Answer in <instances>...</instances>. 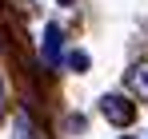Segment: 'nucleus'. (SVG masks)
I'll list each match as a JSON object with an SVG mask.
<instances>
[{
	"label": "nucleus",
	"mask_w": 148,
	"mask_h": 139,
	"mask_svg": "<svg viewBox=\"0 0 148 139\" xmlns=\"http://www.w3.org/2000/svg\"><path fill=\"white\" fill-rule=\"evenodd\" d=\"M44 60L48 64H60V28L56 24L44 28Z\"/></svg>",
	"instance_id": "nucleus-3"
},
{
	"label": "nucleus",
	"mask_w": 148,
	"mask_h": 139,
	"mask_svg": "<svg viewBox=\"0 0 148 139\" xmlns=\"http://www.w3.org/2000/svg\"><path fill=\"white\" fill-rule=\"evenodd\" d=\"M0 119H4V92H0Z\"/></svg>",
	"instance_id": "nucleus-5"
},
{
	"label": "nucleus",
	"mask_w": 148,
	"mask_h": 139,
	"mask_svg": "<svg viewBox=\"0 0 148 139\" xmlns=\"http://www.w3.org/2000/svg\"><path fill=\"white\" fill-rule=\"evenodd\" d=\"M124 139H132V135H124Z\"/></svg>",
	"instance_id": "nucleus-7"
},
{
	"label": "nucleus",
	"mask_w": 148,
	"mask_h": 139,
	"mask_svg": "<svg viewBox=\"0 0 148 139\" xmlns=\"http://www.w3.org/2000/svg\"><path fill=\"white\" fill-rule=\"evenodd\" d=\"M68 68L84 72V68H88V56H84V52H72V56H68Z\"/></svg>",
	"instance_id": "nucleus-4"
},
{
	"label": "nucleus",
	"mask_w": 148,
	"mask_h": 139,
	"mask_svg": "<svg viewBox=\"0 0 148 139\" xmlns=\"http://www.w3.org/2000/svg\"><path fill=\"white\" fill-rule=\"evenodd\" d=\"M124 80H128V88L140 95V99H148V64H132Z\"/></svg>",
	"instance_id": "nucleus-2"
},
{
	"label": "nucleus",
	"mask_w": 148,
	"mask_h": 139,
	"mask_svg": "<svg viewBox=\"0 0 148 139\" xmlns=\"http://www.w3.org/2000/svg\"><path fill=\"white\" fill-rule=\"evenodd\" d=\"M100 115L108 123H116V127H132L136 123V103L128 95H104L100 99Z\"/></svg>",
	"instance_id": "nucleus-1"
},
{
	"label": "nucleus",
	"mask_w": 148,
	"mask_h": 139,
	"mask_svg": "<svg viewBox=\"0 0 148 139\" xmlns=\"http://www.w3.org/2000/svg\"><path fill=\"white\" fill-rule=\"evenodd\" d=\"M60 4H68V0H60Z\"/></svg>",
	"instance_id": "nucleus-6"
}]
</instances>
